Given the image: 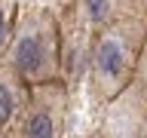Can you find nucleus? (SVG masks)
Wrapping results in <instances>:
<instances>
[{
	"mask_svg": "<svg viewBox=\"0 0 147 138\" xmlns=\"http://www.w3.org/2000/svg\"><path fill=\"white\" fill-rule=\"evenodd\" d=\"M119 64H123V49H119V43L104 40V43L98 46V68L113 77V74H119Z\"/></svg>",
	"mask_w": 147,
	"mask_h": 138,
	"instance_id": "nucleus-2",
	"label": "nucleus"
},
{
	"mask_svg": "<svg viewBox=\"0 0 147 138\" xmlns=\"http://www.w3.org/2000/svg\"><path fill=\"white\" fill-rule=\"evenodd\" d=\"M40 62H43V46H40V40L31 37V34L22 37L16 43V64L22 71H37Z\"/></svg>",
	"mask_w": 147,
	"mask_h": 138,
	"instance_id": "nucleus-1",
	"label": "nucleus"
},
{
	"mask_svg": "<svg viewBox=\"0 0 147 138\" xmlns=\"http://www.w3.org/2000/svg\"><path fill=\"white\" fill-rule=\"evenodd\" d=\"M28 138H52V120H49V114H37L28 123Z\"/></svg>",
	"mask_w": 147,
	"mask_h": 138,
	"instance_id": "nucleus-3",
	"label": "nucleus"
},
{
	"mask_svg": "<svg viewBox=\"0 0 147 138\" xmlns=\"http://www.w3.org/2000/svg\"><path fill=\"white\" fill-rule=\"evenodd\" d=\"M89 6H92V16L98 18L101 12H104V0H89Z\"/></svg>",
	"mask_w": 147,
	"mask_h": 138,
	"instance_id": "nucleus-5",
	"label": "nucleus"
},
{
	"mask_svg": "<svg viewBox=\"0 0 147 138\" xmlns=\"http://www.w3.org/2000/svg\"><path fill=\"white\" fill-rule=\"evenodd\" d=\"M9 114H12V98H9L6 86H0V123H6Z\"/></svg>",
	"mask_w": 147,
	"mask_h": 138,
	"instance_id": "nucleus-4",
	"label": "nucleus"
}]
</instances>
